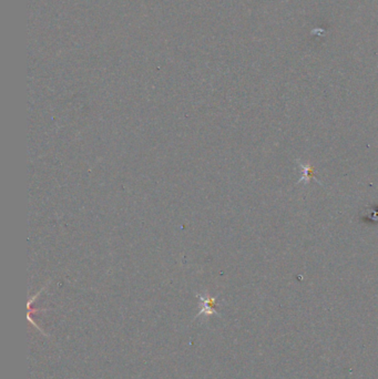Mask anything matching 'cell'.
<instances>
[{
  "label": "cell",
  "instance_id": "7a4b0ae2",
  "mask_svg": "<svg viewBox=\"0 0 378 379\" xmlns=\"http://www.w3.org/2000/svg\"><path fill=\"white\" fill-rule=\"evenodd\" d=\"M314 174L315 173H314V170L311 166H304V178L302 180H304V179L308 180L311 178H314Z\"/></svg>",
  "mask_w": 378,
  "mask_h": 379
},
{
  "label": "cell",
  "instance_id": "6da1fadb",
  "mask_svg": "<svg viewBox=\"0 0 378 379\" xmlns=\"http://www.w3.org/2000/svg\"><path fill=\"white\" fill-rule=\"evenodd\" d=\"M200 299V306H201V311L197 314V316L200 315H218L217 310H215V306H217V299L215 297L208 296L207 294L205 295H199Z\"/></svg>",
  "mask_w": 378,
  "mask_h": 379
}]
</instances>
